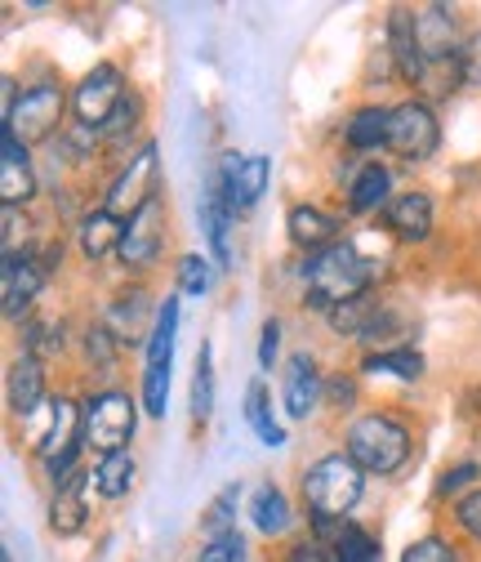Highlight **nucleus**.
Returning a JSON list of instances; mask_svg holds the SVG:
<instances>
[{"mask_svg":"<svg viewBox=\"0 0 481 562\" xmlns=\"http://www.w3.org/2000/svg\"><path fill=\"white\" fill-rule=\"evenodd\" d=\"M375 277V263L357 255V246L348 241H334L330 250H317L308 263H304V281H308V300L312 308H339L348 300H362L366 286Z\"/></svg>","mask_w":481,"mask_h":562,"instance_id":"obj_1","label":"nucleus"},{"mask_svg":"<svg viewBox=\"0 0 481 562\" xmlns=\"http://www.w3.org/2000/svg\"><path fill=\"white\" fill-rule=\"evenodd\" d=\"M366 473L348 451L321 456L308 473H304V501L312 509V518H343L357 501H362Z\"/></svg>","mask_w":481,"mask_h":562,"instance_id":"obj_2","label":"nucleus"},{"mask_svg":"<svg viewBox=\"0 0 481 562\" xmlns=\"http://www.w3.org/2000/svg\"><path fill=\"white\" fill-rule=\"evenodd\" d=\"M348 456L362 464V473H397L410 460V434L392 415H362L348 429Z\"/></svg>","mask_w":481,"mask_h":562,"instance_id":"obj_3","label":"nucleus"},{"mask_svg":"<svg viewBox=\"0 0 481 562\" xmlns=\"http://www.w3.org/2000/svg\"><path fill=\"white\" fill-rule=\"evenodd\" d=\"M81 411H85V447H94L99 456L125 451L134 429H139V411H134L129 393H116V389L90 397Z\"/></svg>","mask_w":481,"mask_h":562,"instance_id":"obj_4","label":"nucleus"},{"mask_svg":"<svg viewBox=\"0 0 481 562\" xmlns=\"http://www.w3.org/2000/svg\"><path fill=\"white\" fill-rule=\"evenodd\" d=\"M437 116L428 103L410 99V103H397L388 112V153H397L401 161H428L437 153Z\"/></svg>","mask_w":481,"mask_h":562,"instance_id":"obj_5","label":"nucleus"},{"mask_svg":"<svg viewBox=\"0 0 481 562\" xmlns=\"http://www.w3.org/2000/svg\"><path fill=\"white\" fill-rule=\"evenodd\" d=\"M85 447V411L77 406V402H67V397H58L54 402V425H49V434H45V442H41V464H45V473H49V482L58 486L67 473H77L72 464H77V451Z\"/></svg>","mask_w":481,"mask_h":562,"instance_id":"obj_6","label":"nucleus"},{"mask_svg":"<svg viewBox=\"0 0 481 562\" xmlns=\"http://www.w3.org/2000/svg\"><path fill=\"white\" fill-rule=\"evenodd\" d=\"M121 103H125V77L116 72L112 63H99L94 72L81 81V90H77V116H81V125L85 130H103L116 116Z\"/></svg>","mask_w":481,"mask_h":562,"instance_id":"obj_7","label":"nucleus"},{"mask_svg":"<svg viewBox=\"0 0 481 562\" xmlns=\"http://www.w3.org/2000/svg\"><path fill=\"white\" fill-rule=\"evenodd\" d=\"M152 196H157V148L148 144L139 157L125 166V175L112 183V192H107V210H112L116 220H134Z\"/></svg>","mask_w":481,"mask_h":562,"instance_id":"obj_8","label":"nucleus"},{"mask_svg":"<svg viewBox=\"0 0 481 562\" xmlns=\"http://www.w3.org/2000/svg\"><path fill=\"white\" fill-rule=\"evenodd\" d=\"M267 175H272V161L267 157H224L215 183H219V192H224L232 215H245V210H254V201L267 188Z\"/></svg>","mask_w":481,"mask_h":562,"instance_id":"obj_9","label":"nucleus"},{"mask_svg":"<svg viewBox=\"0 0 481 562\" xmlns=\"http://www.w3.org/2000/svg\"><path fill=\"white\" fill-rule=\"evenodd\" d=\"M62 108H67V99H62L58 86H32L19 99V108H14V116L5 125L23 138V144H41V138H49L54 125L62 121Z\"/></svg>","mask_w":481,"mask_h":562,"instance_id":"obj_10","label":"nucleus"},{"mask_svg":"<svg viewBox=\"0 0 481 562\" xmlns=\"http://www.w3.org/2000/svg\"><path fill=\"white\" fill-rule=\"evenodd\" d=\"M58 255L62 250H45V255L23 250V255H10L5 259V272H0V277H5V317H19L32 304V295L45 286V277L58 263Z\"/></svg>","mask_w":481,"mask_h":562,"instance_id":"obj_11","label":"nucleus"},{"mask_svg":"<svg viewBox=\"0 0 481 562\" xmlns=\"http://www.w3.org/2000/svg\"><path fill=\"white\" fill-rule=\"evenodd\" d=\"M161 233H165V205L161 192L139 210L134 220H125V237H121V263L125 268H148L161 255Z\"/></svg>","mask_w":481,"mask_h":562,"instance_id":"obj_12","label":"nucleus"},{"mask_svg":"<svg viewBox=\"0 0 481 562\" xmlns=\"http://www.w3.org/2000/svg\"><path fill=\"white\" fill-rule=\"evenodd\" d=\"M36 183H32V166H27V144L10 130V125H0V201L5 205H23L32 201Z\"/></svg>","mask_w":481,"mask_h":562,"instance_id":"obj_13","label":"nucleus"},{"mask_svg":"<svg viewBox=\"0 0 481 562\" xmlns=\"http://www.w3.org/2000/svg\"><path fill=\"white\" fill-rule=\"evenodd\" d=\"M388 54H392L397 72L410 86L424 81L428 63H424V49H420V36H415V14H410V10H392V19H388Z\"/></svg>","mask_w":481,"mask_h":562,"instance_id":"obj_14","label":"nucleus"},{"mask_svg":"<svg viewBox=\"0 0 481 562\" xmlns=\"http://www.w3.org/2000/svg\"><path fill=\"white\" fill-rule=\"evenodd\" d=\"M415 36H420V49H424V63H428V67L459 58V45H455V14H450V10H442V5L415 10Z\"/></svg>","mask_w":481,"mask_h":562,"instance_id":"obj_15","label":"nucleus"},{"mask_svg":"<svg viewBox=\"0 0 481 562\" xmlns=\"http://www.w3.org/2000/svg\"><path fill=\"white\" fill-rule=\"evenodd\" d=\"M383 224L401 237V241H424L433 233V201L428 192H401L383 205Z\"/></svg>","mask_w":481,"mask_h":562,"instance_id":"obj_16","label":"nucleus"},{"mask_svg":"<svg viewBox=\"0 0 481 562\" xmlns=\"http://www.w3.org/2000/svg\"><path fill=\"white\" fill-rule=\"evenodd\" d=\"M94 477H85V473H67L58 486H54V505H49V527H54V536H77L81 527H85V518H90V509H85V486H90Z\"/></svg>","mask_w":481,"mask_h":562,"instance_id":"obj_17","label":"nucleus"},{"mask_svg":"<svg viewBox=\"0 0 481 562\" xmlns=\"http://www.w3.org/2000/svg\"><path fill=\"white\" fill-rule=\"evenodd\" d=\"M317 402H321V375H317L312 358L299 353V358H290V375H286V415L308 419L317 411Z\"/></svg>","mask_w":481,"mask_h":562,"instance_id":"obj_18","label":"nucleus"},{"mask_svg":"<svg viewBox=\"0 0 481 562\" xmlns=\"http://www.w3.org/2000/svg\"><path fill=\"white\" fill-rule=\"evenodd\" d=\"M286 228H290L295 246H308L312 255H317V250H330L334 237H339V220H330L325 210H317V205H295L290 220H286Z\"/></svg>","mask_w":481,"mask_h":562,"instance_id":"obj_19","label":"nucleus"},{"mask_svg":"<svg viewBox=\"0 0 481 562\" xmlns=\"http://www.w3.org/2000/svg\"><path fill=\"white\" fill-rule=\"evenodd\" d=\"M325 317H330V326H334L339 335H362V339H375V335H379V326H383V304H375L370 295H362V300H348V304L330 308Z\"/></svg>","mask_w":481,"mask_h":562,"instance_id":"obj_20","label":"nucleus"},{"mask_svg":"<svg viewBox=\"0 0 481 562\" xmlns=\"http://www.w3.org/2000/svg\"><path fill=\"white\" fill-rule=\"evenodd\" d=\"M121 237H125V224L112 215V210H90L81 220V250L85 259H103L107 250H121Z\"/></svg>","mask_w":481,"mask_h":562,"instance_id":"obj_21","label":"nucleus"},{"mask_svg":"<svg viewBox=\"0 0 481 562\" xmlns=\"http://www.w3.org/2000/svg\"><path fill=\"white\" fill-rule=\"evenodd\" d=\"M45 397V375H41V362L36 358H19L10 367V406L19 415H32Z\"/></svg>","mask_w":481,"mask_h":562,"instance_id":"obj_22","label":"nucleus"},{"mask_svg":"<svg viewBox=\"0 0 481 562\" xmlns=\"http://www.w3.org/2000/svg\"><path fill=\"white\" fill-rule=\"evenodd\" d=\"M250 518L263 536H282L290 527V501L282 486H259L254 501H250Z\"/></svg>","mask_w":481,"mask_h":562,"instance_id":"obj_23","label":"nucleus"},{"mask_svg":"<svg viewBox=\"0 0 481 562\" xmlns=\"http://www.w3.org/2000/svg\"><path fill=\"white\" fill-rule=\"evenodd\" d=\"M388 112H392V108H362V112L348 121V130H343L348 148H357V153L388 148Z\"/></svg>","mask_w":481,"mask_h":562,"instance_id":"obj_24","label":"nucleus"},{"mask_svg":"<svg viewBox=\"0 0 481 562\" xmlns=\"http://www.w3.org/2000/svg\"><path fill=\"white\" fill-rule=\"evenodd\" d=\"M174 330H179V300H165L148 335V367H174Z\"/></svg>","mask_w":481,"mask_h":562,"instance_id":"obj_25","label":"nucleus"},{"mask_svg":"<svg viewBox=\"0 0 481 562\" xmlns=\"http://www.w3.org/2000/svg\"><path fill=\"white\" fill-rule=\"evenodd\" d=\"M94 486H99V496H107V501H121L125 491L134 486V456H129V451H112V456H99V469H94Z\"/></svg>","mask_w":481,"mask_h":562,"instance_id":"obj_26","label":"nucleus"},{"mask_svg":"<svg viewBox=\"0 0 481 562\" xmlns=\"http://www.w3.org/2000/svg\"><path fill=\"white\" fill-rule=\"evenodd\" d=\"M148 313V295L134 291V295H121L107 313V330L116 335V344H139V322Z\"/></svg>","mask_w":481,"mask_h":562,"instance_id":"obj_27","label":"nucleus"},{"mask_svg":"<svg viewBox=\"0 0 481 562\" xmlns=\"http://www.w3.org/2000/svg\"><path fill=\"white\" fill-rule=\"evenodd\" d=\"M366 375H397V380H420L424 375V358L415 353V348H383V353H370Z\"/></svg>","mask_w":481,"mask_h":562,"instance_id":"obj_28","label":"nucleus"},{"mask_svg":"<svg viewBox=\"0 0 481 562\" xmlns=\"http://www.w3.org/2000/svg\"><path fill=\"white\" fill-rule=\"evenodd\" d=\"M388 170L375 161V166H362V175L353 179V188H348V205L357 210V215H366V210H379L383 201H388Z\"/></svg>","mask_w":481,"mask_h":562,"instance_id":"obj_29","label":"nucleus"},{"mask_svg":"<svg viewBox=\"0 0 481 562\" xmlns=\"http://www.w3.org/2000/svg\"><path fill=\"white\" fill-rule=\"evenodd\" d=\"M245 419H250V429L259 434L263 447H272V451L286 447V429L272 425V415H267V389H263V384L250 389V397H245Z\"/></svg>","mask_w":481,"mask_h":562,"instance_id":"obj_30","label":"nucleus"},{"mask_svg":"<svg viewBox=\"0 0 481 562\" xmlns=\"http://www.w3.org/2000/svg\"><path fill=\"white\" fill-rule=\"evenodd\" d=\"M210 411H215V371H210V344H201L196 375H192V415L205 419Z\"/></svg>","mask_w":481,"mask_h":562,"instance_id":"obj_31","label":"nucleus"},{"mask_svg":"<svg viewBox=\"0 0 481 562\" xmlns=\"http://www.w3.org/2000/svg\"><path fill=\"white\" fill-rule=\"evenodd\" d=\"M334 553H339V562H379V544H375V536H370V531H362L357 522L343 527V536H339Z\"/></svg>","mask_w":481,"mask_h":562,"instance_id":"obj_32","label":"nucleus"},{"mask_svg":"<svg viewBox=\"0 0 481 562\" xmlns=\"http://www.w3.org/2000/svg\"><path fill=\"white\" fill-rule=\"evenodd\" d=\"M237 501H241V491H237V486H228L224 496H219L210 509H205V518H201V522H205V531H210V540L232 531V518H237Z\"/></svg>","mask_w":481,"mask_h":562,"instance_id":"obj_33","label":"nucleus"},{"mask_svg":"<svg viewBox=\"0 0 481 562\" xmlns=\"http://www.w3.org/2000/svg\"><path fill=\"white\" fill-rule=\"evenodd\" d=\"M179 291L183 295H205L210 291V263L201 255H183L179 259Z\"/></svg>","mask_w":481,"mask_h":562,"instance_id":"obj_34","label":"nucleus"},{"mask_svg":"<svg viewBox=\"0 0 481 562\" xmlns=\"http://www.w3.org/2000/svg\"><path fill=\"white\" fill-rule=\"evenodd\" d=\"M165 402H170V367H148L144 375V406L148 415H165Z\"/></svg>","mask_w":481,"mask_h":562,"instance_id":"obj_35","label":"nucleus"},{"mask_svg":"<svg viewBox=\"0 0 481 562\" xmlns=\"http://www.w3.org/2000/svg\"><path fill=\"white\" fill-rule=\"evenodd\" d=\"M196 562H245V540L241 531H228V536H215L210 544L201 549Z\"/></svg>","mask_w":481,"mask_h":562,"instance_id":"obj_36","label":"nucleus"},{"mask_svg":"<svg viewBox=\"0 0 481 562\" xmlns=\"http://www.w3.org/2000/svg\"><path fill=\"white\" fill-rule=\"evenodd\" d=\"M401 562H455V549L446 540H437V536H424V540H415L401 553Z\"/></svg>","mask_w":481,"mask_h":562,"instance_id":"obj_37","label":"nucleus"},{"mask_svg":"<svg viewBox=\"0 0 481 562\" xmlns=\"http://www.w3.org/2000/svg\"><path fill=\"white\" fill-rule=\"evenodd\" d=\"M455 518H459V527H463L472 540H481V491H472V496H463V501H459Z\"/></svg>","mask_w":481,"mask_h":562,"instance_id":"obj_38","label":"nucleus"},{"mask_svg":"<svg viewBox=\"0 0 481 562\" xmlns=\"http://www.w3.org/2000/svg\"><path fill=\"white\" fill-rule=\"evenodd\" d=\"M85 353H90V362H112V353H116V335L103 326V330H90V339H85Z\"/></svg>","mask_w":481,"mask_h":562,"instance_id":"obj_39","label":"nucleus"},{"mask_svg":"<svg viewBox=\"0 0 481 562\" xmlns=\"http://www.w3.org/2000/svg\"><path fill=\"white\" fill-rule=\"evenodd\" d=\"M477 477H481V469L468 460V464L446 469V477H442V486H437V491H442V496H455V491H463V486H468V482H477Z\"/></svg>","mask_w":481,"mask_h":562,"instance_id":"obj_40","label":"nucleus"},{"mask_svg":"<svg viewBox=\"0 0 481 562\" xmlns=\"http://www.w3.org/2000/svg\"><path fill=\"white\" fill-rule=\"evenodd\" d=\"M277 348H282V326L263 322V339H259V367L263 371H272V362H277Z\"/></svg>","mask_w":481,"mask_h":562,"instance_id":"obj_41","label":"nucleus"},{"mask_svg":"<svg viewBox=\"0 0 481 562\" xmlns=\"http://www.w3.org/2000/svg\"><path fill=\"white\" fill-rule=\"evenodd\" d=\"M459 63H463V81H481V32L459 49Z\"/></svg>","mask_w":481,"mask_h":562,"instance_id":"obj_42","label":"nucleus"},{"mask_svg":"<svg viewBox=\"0 0 481 562\" xmlns=\"http://www.w3.org/2000/svg\"><path fill=\"white\" fill-rule=\"evenodd\" d=\"M286 562H330V558H325V549H321L317 540H304V544H295V549H290V558H286Z\"/></svg>","mask_w":481,"mask_h":562,"instance_id":"obj_43","label":"nucleus"},{"mask_svg":"<svg viewBox=\"0 0 481 562\" xmlns=\"http://www.w3.org/2000/svg\"><path fill=\"white\" fill-rule=\"evenodd\" d=\"M0 103H5V121L14 116V108H19V86L5 77V86H0Z\"/></svg>","mask_w":481,"mask_h":562,"instance_id":"obj_44","label":"nucleus"},{"mask_svg":"<svg viewBox=\"0 0 481 562\" xmlns=\"http://www.w3.org/2000/svg\"><path fill=\"white\" fill-rule=\"evenodd\" d=\"M330 397H334V402H353V397H357L353 380H334V384H330Z\"/></svg>","mask_w":481,"mask_h":562,"instance_id":"obj_45","label":"nucleus"}]
</instances>
